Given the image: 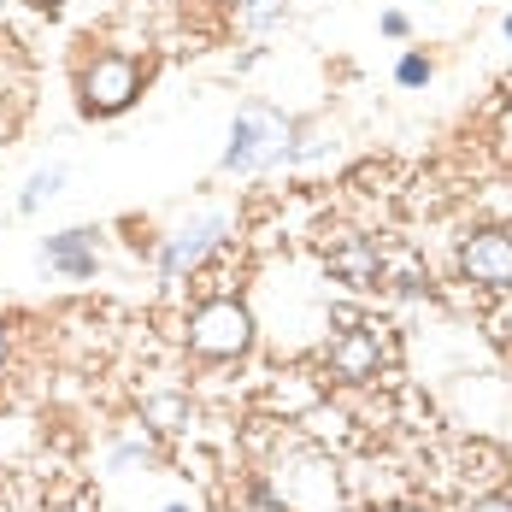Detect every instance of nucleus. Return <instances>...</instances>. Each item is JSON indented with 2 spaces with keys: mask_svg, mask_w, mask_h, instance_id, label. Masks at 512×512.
I'll return each mask as SVG.
<instances>
[{
  "mask_svg": "<svg viewBox=\"0 0 512 512\" xmlns=\"http://www.w3.org/2000/svg\"><path fill=\"white\" fill-rule=\"evenodd\" d=\"M507 36H512V18H507Z\"/></svg>",
  "mask_w": 512,
  "mask_h": 512,
  "instance_id": "15",
  "label": "nucleus"
},
{
  "mask_svg": "<svg viewBox=\"0 0 512 512\" xmlns=\"http://www.w3.org/2000/svg\"><path fill=\"white\" fill-rule=\"evenodd\" d=\"M59 183H65V171H42V177H30V189H24V212L42 206V195H53Z\"/></svg>",
  "mask_w": 512,
  "mask_h": 512,
  "instance_id": "10",
  "label": "nucleus"
},
{
  "mask_svg": "<svg viewBox=\"0 0 512 512\" xmlns=\"http://www.w3.org/2000/svg\"><path fill=\"white\" fill-rule=\"evenodd\" d=\"M36 6H48V12H53V6H65V0H36Z\"/></svg>",
  "mask_w": 512,
  "mask_h": 512,
  "instance_id": "13",
  "label": "nucleus"
},
{
  "mask_svg": "<svg viewBox=\"0 0 512 512\" xmlns=\"http://www.w3.org/2000/svg\"><path fill=\"white\" fill-rule=\"evenodd\" d=\"M142 95V71L124 59V53H101L89 71H83V112H124V106Z\"/></svg>",
  "mask_w": 512,
  "mask_h": 512,
  "instance_id": "3",
  "label": "nucleus"
},
{
  "mask_svg": "<svg viewBox=\"0 0 512 512\" xmlns=\"http://www.w3.org/2000/svg\"><path fill=\"white\" fill-rule=\"evenodd\" d=\"M460 271L477 289H512V236L507 230H483L460 248Z\"/></svg>",
  "mask_w": 512,
  "mask_h": 512,
  "instance_id": "4",
  "label": "nucleus"
},
{
  "mask_svg": "<svg viewBox=\"0 0 512 512\" xmlns=\"http://www.w3.org/2000/svg\"><path fill=\"white\" fill-rule=\"evenodd\" d=\"M377 359H383L377 330H348V336L330 348V371H336L342 383H365V377H377Z\"/></svg>",
  "mask_w": 512,
  "mask_h": 512,
  "instance_id": "5",
  "label": "nucleus"
},
{
  "mask_svg": "<svg viewBox=\"0 0 512 512\" xmlns=\"http://www.w3.org/2000/svg\"><path fill=\"white\" fill-rule=\"evenodd\" d=\"M395 77H401L407 89H418V83H430V59H424V53H407V59L395 65Z\"/></svg>",
  "mask_w": 512,
  "mask_h": 512,
  "instance_id": "9",
  "label": "nucleus"
},
{
  "mask_svg": "<svg viewBox=\"0 0 512 512\" xmlns=\"http://www.w3.org/2000/svg\"><path fill=\"white\" fill-rule=\"evenodd\" d=\"M383 36H407V18L401 12H383Z\"/></svg>",
  "mask_w": 512,
  "mask_h": 512,
  "instance_id": "12",
  "label": "nucleus"
},
{
  "mask_svg": "<svg viewBox=\"0 0 512 512\" xmlns=\"http://www.w3.org/2000/svg\"><path fill=\"white\" fill-rule=\"evenodd\" d=\"M395 512H418V507H395Z\"/></svg>",
  "mask_w": 512,
  "mask_h": 512,
  "instance_id": "14",
  "label": "nucleus"
},
{
  "mask_svg": "<svg viewBox=\"0 0 512 512\" xmlns=\"http://www.w3.org/2000/svg\"><path fill=\"white\" fill-rule=\"evenodd\" d=\"M218 236H224V218H206V224H195V230H183V236L159 254V271H165V277H183V271H189V265L218 242Z\"/></svg>",
  "mask_w": 512,
  "mask_h": 512,
  "instance_id": "6",
  "label": "nucleus"
},
{
  "mask_svg": "<svg viewBox=\"0 0 512 512\" xmlns=\"http://www.w3.org/2000/svg\"><path fill=\"white\" fill-rule=\"evenodd\" d=\"M48 265H59L65 277H95V230H65V236H53Z\"/></svg>",
  "mask_w": 512,
  "mask_h": 512,
  "instance_id": "7",
  "label": "nucleus"
},
{
  "mask_svg": "<svg viewBox=\"0 0 512 512\" xmlns=\"http://www.w3.org/2000/svg\"><path fill=\"white\" fill-rule=\"evenodd\" d=\"M165 512H183V507H165Z\"/></svg>",
  "mask_w": 512,
  "mask_h": 512,
  "instance_id": "16",
  "label": "nucleus"
},
{
  "mask_svg": "<svg viewBox=\"0 0 512 512\" xmlns=\"http://www.w3.org/2000/svg\"><path fill=\"white\" fill-rule=\"evenodd\" d=\"M248 342H254V318L242 301H206L189 318V348L201 359H236Z\"/></svg>",
  "mask_w": 512,
  "mask_h": 512,
  "instance_id": "1",
  "label": "nucleus"
},
{
  "mask_svg": "<svg viewBox=\"0 0 512 512\" xmlns=\"http://www.w3.org/2000/svg\"><path fill=\"white\" fill-rule=\"evenodd\" d=\"M330 265H336L348 283H365V277L377 271V259H371V248H365V242H348V248H336V254H330Z\"/></svg>",
  "mask_w": 512,
  "mask_h": 512,
  "instance_id": "8",
  "label": "nucleus"
},
{
  "mask_svg": "<svg viewBox=\"0 0 512 512\" xmlns=\"http://www.w3.org/2000/svg\"><path fill=\"white\" fill-rule=\"evenodd\" d=\"M289 142V124L265 106H242L236 112V130H230V154H224V171H259L283 154Z\"/></svg>",
  "mask_w": 512,
  "mask_h": 512,
  "instance_id": "2",
  "label": "nucleus"
},
{
  "mask_svg": "<svg viewBox=\"0 0 512 512\" xmlns=\"http://www.w3.org/2000/svg\"><path fill=\"white\" fill-rule=\"evenodd\" d=\"M471 512H512L507 495H489V501H471Z\"/></svg>",
  "mask_w": 512,
  "mask_h": 512,
  "instance_id": "11",
  "label": "nucleus"
}]
</instances>
